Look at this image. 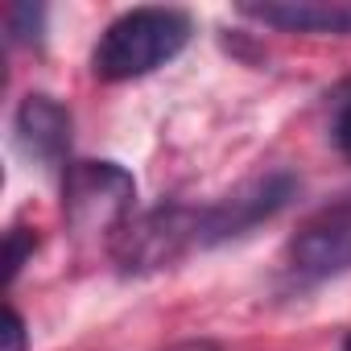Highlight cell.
<instances>
[{
  "label": "cell",
  "mask_w": 351,
  "mask_h": 351,
  "mask_svg": "<svg viewBox=\"0 0 351 351\" xmlns=\"http://www.w3.org/2000/svg\"><path fill=\"white\" fill-rule=\"evenodd\" d=\"M343 351H351V335H347V339H343Z\"/></svg>",
  "instance_id": "obj_10"
},
{
  "label": "cell",
  "mask_w": 351,
  "mask_h": 351,
  "mask_svg": "<svg viewBox=\"0 0 351 351\" xmlns=\"http://www.w3.org/2000/svg\"><path fill=\"white\" fill-rule=\"evenodd\" d=\"M236 13L281 34L351 38V0H265V5H240Z\"/></svg>",
  "instance_id": "obj_6"
},
{
  "label": "cell",
  "mask_w": 351,
  "mask_h": 351,
  "mask_svg": "<svg viewBox=\"0 0 351 351\" xmlns=\"http://www.w3.org/2000/svg\"><path fill=\"white\" fill-rule=\"evenodd\" d=\"M34 248H38V236L34 232H25V228H13L9 232V240H5V285L17 281V273L34 256Z\"/></svg>",
  "instance_id": "obj_7"
},
{
  "label": "cell",
  "mask_w": 351,
  "mask_h": 351,
  "mask_svg": "<svg viewBox=\"0 0 351 351\" xmlns=\"http://www.w3.org/2000/svg\"><path fill=\"white\" fill-rule=\"evenodd\" d=\"M195 34V21L186 9L169 5H141L120 13L91 50V75L104 83H128L145 79L157 66L173 62Z\"/></svg>",
  "instance_id": "obj_1"
},
{
  "label": "cell",
  "mask_w": 351,
  "mask_h": 351,
  "mask_svg": "<svg viewBox=\"0 0 351 351\" xmlns=\"http://www.w3.org/2000/svg\"><path fill=\"white\" fill-rule=\"evenodd\" d=\"M13 141L25 161L42 169H66L71 153V112L54 95H25L13 120Z\"/></svg>",
  "instance_id": "obj_5"
},
{
  "label": "cell",
  "mask_w": 351,
  "mask_h": 351,
  "mask_svg": "<svg viewBox=\"0 0 351 351\" xmlns=\"http://www.w3.org/2000/svg\"><path fill=\"white\" fill-rule=\"evenodd\" d=\"M293 186L298 182L289 178V173H265V178H252L240 191H232L228 199L203 207L199 211V248H211V244L248 236L256 223L273 219L293 199Z\"/></svg>",
  "instance_id": "obj_4"
},
{
  "label": "cell",
  "mask_w": 351,
  "mask_h": 351,
  "mask_svg": "<svg viewBox=\"0 0 351 351\" xmlns=\"http://www.w3.org/2000/svg\"><path fill=\"white\" fill-rule=\"evenodd\" d=\"M285 269L298 285H322L351 273V195L314 211L285 248Z\"/></svg>",
  "instance_id": "obj_3"
},
{
  "label": "cell",
  "mask_w": 351,
  "mask_h": 351,
  "mask_svg": "<svg viewBox=\"0 0 351 351\" xmlns=\"http://www.w3.org/2000/svg\"><path fill=\"white\" fill-rule=\"evenodd\" d=\"M136 182L116 161H71L62 169V215L79 236H120Z\"/></svg>",
  "instance_id": "obj_2"
},
{
  "label": "cell",
  "mask_w": 351,
  "mask_h": 351,
  "mask_svg": "<svg viewBox=\"0 0 351 351\" xmlns=\"http://www.w3.org/2000/svg\"><path fill=\"white\" fill-rule=\"evenodd\" d=\"M330 136H335V149L351 161V83L339 87L335 95V120H330Z\"/></svg>",
  "instance_id": "obj_8"
},
{
  "label": "cell",
  "mask_w": 351,
  "mask_h": 351,
  "mask_svg": "<svg viewBox=\"0 0 351 351\" xmlns=\"http://www.w3.org/2000/svg\"><path fill=\"white\" fill-rule=\"evenodd\" d=\"M0 335H5V351H25V343H29V335H25V318L9 306L5 310V330H0Z\"/></svg>",
  "instance_id": "obj_9"
}]
</instances>
